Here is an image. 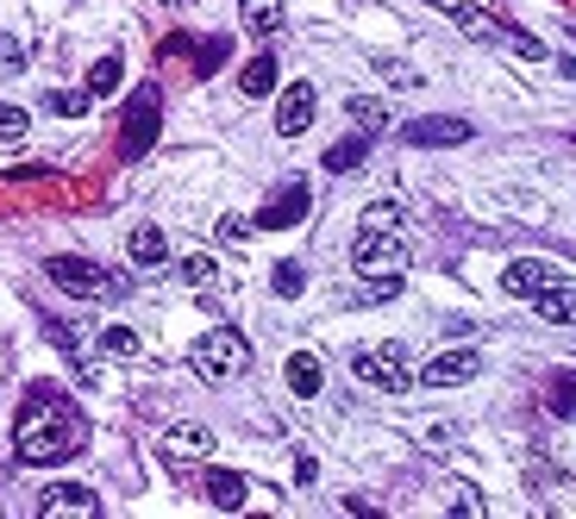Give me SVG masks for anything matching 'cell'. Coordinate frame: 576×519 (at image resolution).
I'll list each match as a JSON object with an SVG mask.
<instances>
[{
    "label": "cell",
    "mask_w": 576,
    "mask_h": 519,
    "mask_svg": "<svg viewBox=\"0 0 576 519\" xmlns=\"http://www.w3.org/2000/svg\"><path fill=\"white\" fill-rule=\"evenodd\" d=\"M477 369H482L477 350H439L426 369H414V382H426V388H463Z\"/></svg>",
    "instance_id": "6"
},
{
    "label": "cell",
    "mask_w": 576,
    "mask_h": 519,
    "mask_svg": "<svg viewBox=\"0 0 576 519\" xmlns=\"http://www.w3.org/2000/svg\"><path fill=\"white\" fill-rule=\"evenodd\" d=\"M364 226H388V231H395V226H402V207H395V201H376V207L364 213Z\"/></svg>",
    "instance_id": "29"
},
{
    "label": "cell",
    "mask_w": 576,
    "mask_h": 519,
    "mask_svg": "<svg viewBox=\"0 0 576 519\" xmlns=\"http://www.w3.org/2000/svg\"><path fill=\"white\" fill-rule=\"evenodd\" d=\"M364 156H370V132H358V138H339L327 151V170H339V175H358L364 170Z\"/></svg>",
    "instance_id": "20"
},
{
    "label": "cell",
    "mask_w": 576,
    "mask_h": 519,
    "mask_svg": "<svg viewBox=\"0 0 576 519\" xmlns=\"http://www.w3.org/2000/svg\"><path fill=\"white\" fill-rule=\"evenodd\" d=\"M351 270L364 275V282H376V275H402V270H407V245H402V231H388V226H364V231H358V245H351Z\"/></svg>",
    "instance_id": "4"
},
{
    "label": "cell",
    "mask_w": 576,
    "mask_h": 519,
    "mask_svg": "<svg viewBox=\"0 0 576 519\" xmlns=\"http://www.w3.org/2000/svg\"><path fill=\"white\" fill-rule=\"evenodd\" d=\"M533 307H538V320H552V326H570V270L552 275V282L533 294Z\"/></svg>",
    "instance_id": "15"
},
{
    "label": "cell",
    "mask_w": 576,
    "mask_h": 519,
    "mask_svg": "<svg viewBox=\"0 0 576 519\" xmlns=\"http://www.w3.org/2000/svg\"><path fill=\"white\" fill-rule=\"evenodd\" d=\"M295 482H301V488H313V482H320V463H313L308 451H301V457H295Z\"/></svg>",
    "instance_id": "32"
},
{
    "label": "cell",
    "mask_w": 576,
    "mask_h": 519,
    "mask_svg": "<svg viewBox=\"0 0 576 519\" xmlns=\"http://www.w3.org/2000/svg\"><path fill=\"white\" fill-rule=\"evenodd\" d=\"M44 107L63 119H88V107H95V95L88 88H57V95H44Z\"/></svg>",
    "instance_id": "22"
},
{
    "label": "cell",
    "mask_w": 576,
    "mask_h": 519,
    "mask_svg": "<svg viewBox=\"0 0 576 519\" xmlns=\"http://www.w3.org/2000/svg\"><path fill=\"white\" fill-rule=\"evenodd\" d=\"M351 376H358L364 388H383V394H402V388L414 382L402 345H364L358 357H351Z\"/></svg>",
    "instance_id": "5"
},
{
    "label": "cell",
    "mask_w": 576,
    "mask_h": 519,
    "mask_svg": "<svg viewBox=\"0 0 576 519\" xmlns=\"http://www.w3.org/2000/svg\"><path fill=\"white\" fill-rule=\"evenodd\" d=\"M0 63H7V69H20V63H25V44L7 39V32H0Z\"/></svg>",
    "instance_id": "30"
},
{
    "label": "cell",
    "mask_w": 576,
    "mask_h": 519,
    "mask_svg": "<svg viewBox=\"0 0 576 519\" xmlns=\"http://www.w3.org/2000/svg\"><path fill=\"white\" fill-rule=\"evenodd\" d=\"M163 7H189V0H163Z\"/></svg>",
    "instance_id": "35"
},
{
    "label": "cell",
    "mask_w": 576,
    "mask_h": 519,
    "mask_svg": "<svg viewBox=\"0 0 576 519\" xmlns=\"http://www.w3.org/2000/svg\"><path fill=\"white\" fill-rule=\"evenodd\" d=\"M301 213H308V182H288L282 194H269V207L257 213V226H264V231H288V226H301Z\"/></svg>",
    "instance_id": "10"
},
{
    "label": "cell",
    "mask_w": 576,
    "mask_h": 519,
    "mask_svg": "<svg viewBox=\"0 0 576 519\" xmlns=\"http://www.w3.org/2000/svg\"><path fill=\"white\" fill-rule=\"evenodd\" d=\"M345 113L358 119L364 132H383L388 119H395V113H388V107H383V100H370V95H351V100H345Z\"/></svg>",
    "instance_id": "23"
},
{
    "label": "cell",
    "mask_w": 576,
    "mask_h": 519,
    "mask_svg": "<svg viewBox=\"0 0 576 519\" xmlns=\"http://www.w3.org/2000/svg\"><path fill=\"white\" fill-rule=\"evenodd\" d=\"M88 444V420L76 413L70 394H57L51 382L25 388L20 420H13V451L20 463H70Z\"/></svg>",
    "instance_id": "1"
},
{
    "label": "cell",
    "mask_w": 576,
    "mask_h": 519,
    "mask_svg": "<svg viewBox=\"0 0 576 519\" xmlns=\"http://www.w3.org/2000/svg\"><path fill=\"white\" fill-rule=\"evenodd\" d=\"M383 76H388V82H402V88H414V82H420L414 69H407V63H383Z\"/></svg>",
    "instance_id": "33"
},
{
    "label": "cell",
    "mask_w": 576,
    "mask_h": 519,
    "mask_svg": "<svg viewBox=\"0 0 576 519\" xmlns=\"http://www.w3.org/2000/svg\"><path fill=\"white\" fill-rule=\"evenodd\" d=\"M163 457H213V432L207 425H170L163 432Z\"/></svg>",
    "instance_id": "16"
},
{
    "label": "cell",
    "mask_w": 576,
    "mask_h": 519,
    "mask_svg": "<svg viewBox=\"0 0 576 519\" xmlns=\"http://www.w3.org/2000/svg\"><path fill=\"white\" fill-rule=\"evenodd\" d=\"M189 369L201 376V382H232V376H245L250 369V345L232 326H213L207 338H194L189 345Z\"/></svg>",
    "instance_id": "2"
},
{
    "label": "cell",
    "mask_w": 576,
    "mask_h": 519,
    "mask_svg": "<svg viewBox=\"0 0 576 519\" xmlns=\"http://www.w3.org/2000/svg\"><path fill=\"white\" fill-rule=\"evenodd\" d=\"M245 238H250L245 219H220V245H245Z\"/></svg>",
    "instance_id": "31"
},
{
    "label": "cell",
    "mask_w": 576,
    "mask_h": 519,
    "mask_svg": "<svg viewBox=\"0 0 576 519\" xmlns=\"http://www.w3.org/2000/svg\"><path fill=\"white\" fill-rule=\"evenodd\" d=\"M213 275H220V263H213L207 250H189V257H182V282H189V289H213Z\"/></svg>",
    "instance_id": "25"
},
{
    "label": "cell",
    "mask_w": 576,
    "mask_h": 519,
    "mask_svg": "<svg viewBox=\"0 0 576 519\" xmlns=\"http://www.w3.org/2000/svg\"><path fill=\"white\" fill-rule=\"evenodd\" d=\"M157 107H163V100H157V88H138V107L126 113V156H138L157 138Z\"/></svg>",
    "instance_id": "12"
},
{
    "label": "cell",
    "mask_w": 576,
    "mask_h": 519,
    "mask_svg": "<svg viewBox=\"0 0 576 519\" xmlns=\"http://www.w3.org/2000/svg\"><path fill=\"white\" fill-rule=\"evenodd\" d=\"M313 100H320V95H313V82H288L282 100H276V132H282V138L308 132V126H313Z\"/></svg>",
    "instance_id": "8"
},
{
    "label": "cell",
    "mask_w": 576,
    "mask_h": 519,
    "mask_svg": "<svg viewBox=\"0 0 576 519\" xmlns=\"http://www.w3.org/2000/svg\"><path fill=\"white\" fill-rule=\"evenodd\" d=\"M25 132H32V113L13 107V100H0V144H25Z\"/></svg>",
    "instance_id": "24"
},
{
    "label": "cell",
    "mask_w": 576,
    "mask_h": 519,
    "mask_svg": "<svg viewBox=\"0 0 576 519\" xmlns=\"http://www.w3.org/2000/svg\"><path fill=\"white\" fill-rule=\"evenodd\" d=\"M552 275H564V270H552V263H538V257H520V263H508L501 270V294H514V301H526V294H538Z\"/></svg>",
    "instance_id": "11"
},
{
    "label": "cell",
    "mask_w": 576,
    "mask_h": 519,
    "mask_svg": "<svg viewBox=\"0 0 576 519\" xmlns=\"http://www.w3.org/2000/svg\"><path fill=\"white\" fill-rule=\"evenodd\" d=\"M552 407H557V413H570V376H557V388H552Z\"/></svg>",
    "instance_id": "34"
},
{
    "label": "cell",
    "mask_w": 576,
    "mask_h": 519,
    "mask_svg": "<svg viewBox=\"0 0 576 519\" xmlns=\"http://www.w3.org/2000/svg\"><path fill=\"white\" fill-rule=\"evenodd\" d=\"M100 350H107V357H138L145 345H138L132 326H107V332H100Z\"/></svg>",
    "instance_id": "26"
},
{
    "label": "cell",
    "mask_w": 576,
    "mask_h": 519,
    "mask_svg": "<svg viewBox=\"0 0 576 519\" xmlns=\"http://www.w3.org/2000/svg\"><path fill=\"white\" fill-rule=\"evenodd\" d=\"M207 500L213 507H245V476H238V469H207Z\"/></svg>",
    "instance_id": "19"
},
{
    "label": "cell",
    "mask_w": 576,
    "mask_h": 519,
    "mask_svg": "<svg viewBox=\"0 0 576 519\" xmlns=\"http://www.w3.org/2000/svg\"><path fill=\"white\" fill-rule=\"evenodd\" d=\"M44 275H51L63 294H82V301H119V294H126V275L100 270V263H88V257H51Z\"/></svg>",
    "instance_id": "3"
},
{
    "label": "cell",
    "mask_w": 576,
    "mask_h": 519,
    "mask_svg": "<svg viewBox=\"0 0 576 519\" xmlns=\"http://www.w3.org/2000/svg\"><path fill=\"white\" fill-rule=\"evenodd\" d=\"M119 82H126V63H119V57H100L95 69H88V95L107 100V95H119Z\"/></svg>",
    "instance_id": "21"
},
{
    "label": "cell",
    "mask_w": 576,
    "mask_h": 519,
    "mask_svg": "<svg viewBox=\"0 0 576 519\" xmlns=\"http://www.w3.org/2000/svg\"><path fill=\"white\" fill-rule=\"evenodd\" d=\"M276 82H282V63L269 57V51H257V57L238 69V88H245L250 100H264V95H276Z\"/></svg>",
    "instance_id": "13"
},
{
    "label": "cell",
    "mask_w": 576,
    "mask_h": 519,
    "mask_svg": "<svg viewBox=\"0 0 576 519\" xmlns=\"http://www.w3.org/2000/svg\"><path fill=\"white\" fill-rule=\"evenodd\" d=\"M44 338H51V345H57L63 357H70V364L82 369V338H76V332H70V326H63V320H44Z\"/></svg>",
    "instance_id": "28"
},
{
    "label": "cell",
    "mask_w": 576,
    "mask_h": 519,
    "mask_svg": "<svg viewBox=\"0 0 576 519\" xmlns=\"http://www.w3.org/2000/svg\"><path fill=\"white\" fill-rule=\"evenodd\" d=\"M282 369H288V388H295L301 401H313V394L327 388V369H320V357H313V350H295Z\"/></svg>",
    "instance_id": "14"
},
{
    "label": "cell",
    "mask_w": 576,
    "mask_h": 519,
    "mask_svg": "<svg viewBox=\"0 0 576 519\" xmlns=\"http://www.w3.org/2000/svg\"><path fill=\"white\" fill-rule=\"evenodd\" d=\"M238 13H245V25L257 39H276V32H282V0H238Z\"/></svg>",
    "instance_id": "18"
},
{
    "label": "cell",
    "mask_w": 576,
    "mask_h": 519,
    "mask_svg": "<svg viewBox=\"0 0 576 519\" xmlns=\"http://www.w3.org/2000/svg\"><path fill=\"white\" fill-rule=\"evenodd\" d=\"M477 126L470 119H414L407 126V144H420V151H451V144H470Z\"/></svg>",
    "instance_id": "9"
},
{
    "label": "cell",
    "mask_w": 576,
    "mask_h": 519,
    "mask_svg": "<svg viewBox=\"0 0 576 519\" xmlns=\"http://www.w3.org/2000/svg\"><path fill=\"white\" fill-rule=\"evenodd\" d=\"M39 513L57 519V513H76V519H95L100 513V495L95 488H82V482H51L39 495Z\"/></svg>",
    "instance_id": "7"
},
{
    "label": "cell",
    "mask_w": 576,
    "mask_h": 519,
    "mask_svg": "<svg viewBox=\"0 0 576 519\" xmlns=\"http://www.w3.org/2000/svg\"><path fill=\"white\" fill-rule=\"evenodd\" d=\"M269 289L282 294V301H295V294L308 289V275H301V263H276V270H269Z\"/></svg>",
    "instance_id": "27"
},
{
    "label": "cell",
    "mask_w": 576,
    "mask_h": 519,
    "mask_svg": "<svg viewBox=\"0 0 576 519\" xmlns=\"http://www.w3.org/2000/svg\"><path fill=\"white\" fill-rule=\"evenodd\" d=\"M132 263L138 270H163V257H170V245H163V231L151 226V219H145V226H132Z\"/></svg>",
    "instance_id": "17"
}]
</instances>
